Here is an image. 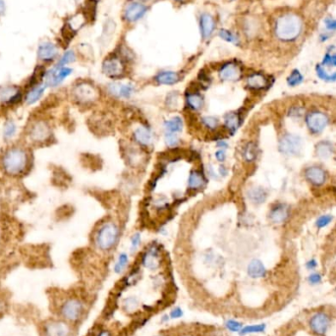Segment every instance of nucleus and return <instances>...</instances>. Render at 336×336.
Here are the masks:
<instances>
[{"mask_svg": "<svg viewBox=\"0 0 336 336\" xmlns=\"http://www.w3.org/2000/svg\"><path fill=\"white\" fill-rule=\"evenodd\" d=\"M218 173L220 174V176L224 177V176H226V175L228 174V169H227L225 166L220 165L219 168H218Z\"/></svg>", "mask_w": 336, "mask_h": 336, "instance_id": "58", "label": "nucleus"}, {"mask_svg": "<svg viewBox=\"0 0 336 336\" xmlns=\"http://www.w3.org/2000/svg\"><path fill=\"white\" fill-rule=\"evenodd\" d=\"M215 157L218 162H224L227 158V154L225 150H218L216 152Z\"/></svg>", "mask_w": 336, "mask_h": 336, "instance_id": "53", "label": "nucleus"}, {"mask_svg": "<svg viewBox=\"0 0 336 336\" xmlns=\"http://www.w3.org/2000/svg\"><path fill=\"white\" fill-rule=\"evenodd\" d=\"M169 320H170V316H169V315H168V314L163 315V316H161V318H160L161 323H166V322H168Z\"/></svg>", "mask_w": 336, "mask_h": 336, "instance_id": "59", "label": "nucleus"}, {"mask_svg": "<svg viewBox=\"0 0 336 336\" xmlns=\"http://www.w3.org/2000/svg\"><path fill=\"white\" fill-rule=\"evenodd\" d=\"M242 158L246 162H253L257 159V148L255 143L250 142L244 146L242 149Z\"/></svg>", "mask_w": 336, "mask_h": 336, "instance_id": "32", "label": "nucleus"}, {"mask_svg": "<svg viewBox=\"0 0 336 336\" xmlns=\"http://www.w3.org/2000/svg\"><path fill=\"white\" fill-rule=\"evenodd\" d=\"M270 220L275 224H281L289 217V208L286 205L278 204L273 207L268 215Z\"/></svg>", "mask_w": 336, "mask_h": 336, "instance_id": "24", "label": "nucleus"}, {"mask_svg": "<svg viewBox=\"0 0 336 336\" xmlns=\"http://www.w3.org/2000/svg\"><path fill=\"white\" fill-rule=\"evenodd\" d=\"M200 122L210 131H216L219 126V120L215 116H204L200 119Z\"/></svg>", "mask_w": 336, "mask_h": 336, "instance_id": "39", "label": "nucleus"}, {"mask_svg": "<svg viewBox=\"0 0 336 336\" xmlns=\"http://www.w3.org/2000/svg\"><path fill=\"white\" fill-rule=\"evenodd\" d=\"M141 264L151 271H156L160 266V250L158 246L150 247L141 257Z\"/></svg>", "mask_w": 336, "mask_h": 336, "instance_id": "15", "label": "nucleus"}, {"mask_svg": "<svg viewBox=\"0 0 336 336\" xmlns=\"http://www.w3.org/2000/svg\"><path fill=\"white\" fill-rule=\"evenodd\" d=\"M307 281L311 286L319 285L322 282V276L319 273L312 272L309 277H307Z\"/></svg>", "mask_w": 336, "mask_h": 336, "instance_id": "44", "label": "nucleus"}, {"mask_svg": "<svg viewBox=\"0 0 336 336\" xmlns=\"http://www.w3.org/2000/svg\"><path fill=\"white\" fill-rule=\"evenodd\" d=\"M101 69L105 76L111 79H118L126 72L125 60L119 54L112 53L103 60Z\"/></svg>", "mask_w": 336, "mask_h": 336, "instance_id": "6", "label": "nucleus"}, {"mask_svg": "<svg viewBox=\"0 0 336 336\" xmlns=\"http://www.w3.org/2000/svg\"><path fill=\"white\" fill-rule=\"evenodd\" d=\"M139 306V301L136 297H128L123 301V309L126 312L135 311Z\"/></svg>", "mask_w": 336, "mask_h": 336, "instance_id": "43", "label": "nucleus"}, {"mask_svg": "<svg viewBox=\"0 0 336 336\" xmlns=\"http://www.w3.org/2000/svg\"><path fill=\"white\" fill-rule=\"evenodd\" d=\"M155 336H169V335H167V334H163V333H161V334H158V335H155Z\"/></svg>", "mask_w": 336, "mask_h": 336, "instance_id": "61", "label": "nucleus"}, {"mask_svg": "<svg viewBox=\"0 0 336 336\" xmlns=\"http://www.w3.org/2000/svg\"><path fill=\"white\" fill-rule=\"evenodd\" d=\"M38 58L43 63L53 62L58 57V47L55 43L49 40H44L39 44Z\"/></svg>", "mask_w": 336, "mask_h": 336, "instance_id": "16", "label": "nucleus"}, {"mask_svg": "<svg viewBox=\"0 0 336 336\" xmlns=\"http://www.w3.org/2000/svg\"><path fill=\"white\" fill-rule=\"evenodd\" d=\"M198 81L200 82V85L204 86V87H208L211 83V78L210 76L203 70L200 71V73H198Z\"/></svg>", "mask_w": 336, "mask_h": 336, "instance_id": "50", "label": "nucleus"}, {"mask_svg": "<svg viewBox=\"0 0 336 336\" xmlns=\"http://www.w3.org/2000/svg\"><path fill=\"white\" fill-rule=\"evenodd\" d=\"M96 336H113V334H112L111 330L106 329V328H102L98 332V334Z\"/></svg>", "mask_w": 336, "mask_h": 336, "instance_id": "55", "label": "nucleus"}, {"mask_svg": "<svg viewBox=\"0 0 336 336\" xmlns=\"http://www.w3.org/2000/svg\"><path fill=\"white\" fill-rule=\"evenodd\" d=\"M243 75V68L237 61H227L218 69V77L224 82H237Z\"/></svg>", "mask_w": 336, "mask_h": 336, "instance_id": "7", "label": "nucleus"}, {"mask_svg": "<svg viewBox=\"0 0 336 336\" xmlns=\"http://www.w3.org/2000/svg\"><path fill=\"white\" fill-rule=\"evenodd\" d=\"M6 4L4 0H0V16H2L5 13Z\"/></svg>", "mask_w": 336, "mask_h": 336, "instance_id": "57", "label": "nucleus"}, {"mask_svg": "<svg viewBox=\"0 0 336 336\" xmlns=\"http://www.w3.org/2000/svg\"><path fill=\"white\" fill-rule=\"evenodd\" d=\"M224 326L228 331L232 333H239L240 330L243 328L244 324L242 321L237 320L235 318H227L224 321Z\"/></svg>", "mask_w": 336, "mask_h": 336, "instance_id": "38", "label": "nucleus"}, {"mask_svg": "<svg viewBox=\"0 0 336 336\" xmlns=\"http://www.w3.org/2000/svg\"><path fill=\"white\" fill-rule=\"evenodd\" d=\"M16 132V126L13 122L9 121L5 124L4 126V137L6 139H10L14 136V134Z\"/></svg>", "mask_w": 336, "mask_h": 336, "instance_id": "46", "label": "nucleus"}, {"mask_svg": "<svg viewBox=\"0 0 336 336\" xmlns=\"http://www.w3.org/2000/svg\"><path fill=\"white\" fill-rule=\"evenodd\" d=\"M304 80L303 75L298 69H294L287 78V84L289 87H296L300 85Z\"/></svg>", "mask_w": 336, "mask_h": 336, "instance_id": "40", "label": "nucleus"}, {"mask_svg": "<svg viewBox=\"0 0 336 336\" xmlns=\"http://www.w3.org/2000/svg\"><path fill=\"white\" fill-rule=\"evenodd\" d=\"M317 267V261L315 258H311L306 262V268L310 272H315Z\"/></svg>", "mask_w": 336, "mask_h": 336, "instance_id": "54", "label": "nucleus"}, {"mask_svg": "<svg viewBox=\"0 0 336 336\" xmlns=\"http://www.w3.org/2000/svg\"><path fill=\"white\" fill-rule=\"evenodd\" d=\"M29 165V156L26 151L21 148H13L8 150L2 158L3 169L10 175H18L23 173Z\"/></svg>", "mask_w": 336, "mask_h": 336, "instance_id": "2", "label": "nucleus"}, {"mask_svg": "<svg viewBox=\"0 0 336 336\" xmlns=\"http://www.w3.org/2000/svg\"><path fill=\"white\" fill-rule=\"evenodd\" d=\"M306 124L313 134L321 133L328 124V117L321 111H312L306 116Z\"/></svg>", "mask_w": 336, "mask_h": 336, "instance_id": "12", "label": "nucleus"}, {"mask_svg": "<svg viewBox=\"0 0 336 336\" xmlns=\"http://www.w3.org/2000/svg\"><path fill=\"white\" fill-rule=\"evenodd\" d=\"M163 128L165 133L179 134L183 131L184 121L180 116H173L163 122Z\"/></svg>", "mask_w": 336, "mask_h": 336, "instance_id": "30", "label": "nucleus"}, {"mask_svg": "<svg viewBox=\"0 0 336 336\" xmlns=\"http://www.w3.org/2000/svg\"><path fill=\"white\" fill-rule=\"evenodd\" d=\"M131 252H136L139 247L141 246V243H142V236L139 232H136V233H134L133 236L131 237Z\"/></svg>", "mask_w": 336, "mask_h": 336, "instance_id": "45", "label": "nucleus"}, {"mask_svg": "<svg viewBox=\"0 0 336 336\" xmlns=\"http://www.w3.org/2000/svg\"><path fill=\"white\" fill-rule=\"evenodd\" d=\"M247 275L252 279H261L267 275L263 262L258 258H253L247 265Z\"/></svg>", "mask_w": 336, "mask_h": 336, "instance_id": "21", "label": "nucleus"}, {"mask_svg": "<svg viewBox=\"0 0 336 336\" xmlns=\"http://www.w3.org/2000/svg\"><path fill=\"white\" fill-rule=\"evenodd\" d=\"M135 86L131 83L113 82L107 86V92L111 97L115 99H130L134 95V93H135Z\"/></svg>", "mask_w": 336, "mask_h": 336, "instance_id": "14", "label": "nucleus"}, {"mask_svg": "<svg viewBox=\"0 0 336 336\" xmlns=\"http://www.w3.org/2000/svg\"><path fill=\"white\" fill-rule=\"evenodd\" d=\"M198 27L201 39L204 40H209L217 29V21L214 15L208 12H204L199 15Z\"/></svg>", "mask_w": 336, "mask_h": 336, "instance_id": "13", "label": "nucleus"}, {"mask_svg": "<svg viewBox=\"0 0 336 336\" xmlns=\"http://www.w3.org/2000/svg\"><path fill=\"white\" fill-rule=\"evenodd\" d=\"M73 96L79 103L89 104L97 99L98 91L92 84L88 82H81L74 87Z\"/></svg>", "mask_w": 336, "mask_h": 336, "instance_id": "8", "label": "nucleus"}, {"mask_svg": "<svg viewBox=\"0 0 336 336\" xmlns=\"http://www.w3.org/2000/svg\"><path fill=\"white\" fill-rule=\"evenodd\" d=\"M180 74L174 71H160L158 73L155 77L156 83L158 85H164V86H172L177 84L180 81Z\"/></svg>", "mask_w": 336, "mask_h": 336, "instance_id": "27", "label": "nucleus"}, {"mask_svg": "<svg viewBox=\"0 0 336 336\" xmlns=\"http://www.w3.org/2000/svg\"><path fill=\"white\" fill-rule=\"evenodd\" d=\"M45 336H71V328L65 321H50L45 326Z\"/></svg>", "mask_w": 336, "mask_h": 336, "instance_id": "20", "label": "nucleus"}, {"mask_svg": "<svg viewBox=\"0 0 336 336\" xmlns=\"http://www.w3.org/2000/svg\"><path fill=\"white\" fill-rule=\"evenodd\" d=\"M316 72L317 77L325 82H336V73L333 74H328L322 66L317 65L316 68Z\"/></svg>", "mask_w": 336, "mask_h": 336, "instance_id": "41", "label": "nucleus"}, {"mask_svg": "<svg viewBox=\"0 0 336 336\" xmlns=\"http://www.w3.org/2000/svg\"><path fill=\"white\" fill-rule=\"evenodd\" d=\"M324 25L327 31H336V19H331V18H326L324 20Z\"/></svg>", "mask_w": 336, "mask_h": 336, "instance_id": "52", "label": "nucleus"}, {"mask_svg": "<svg viewBox=\"0 0 336 336\" xmlns=\"http://www.w3.org/2000/svg\"><path fill=\"white\" fill-rule=\"evenodd\" d=\"M207 185V179L203 172L199 170H192L188 178V187L191 191L201 190Z\"/></svg>", "mask_w": 336, "mask_h": 336, "instance_id": "26", "label": "nucleus"}, {"mask_svg": "<svg viewBox=\"0 0 336 336\" xmlns=\"http://www.w3.org/2000/svg\"><path fill=\"white\" fill-rule=\"evenodd\" d=\"M46 86L43 84H38L34 87H32V89L28 92V94L26 95V101L28 104H33L36 101H38L40 97L43 95L44 90H45Z\"/></svg>", "mask_w": 336, "mask_h": 336, "instance_id": "31", "label": "nucleus"}, {"mask_svg": "<svg viewBox=\"0 0 336 336\" xmlns=\"http://www.w3.org/2000/svg\"><path fill=\"white\" fill-rule=\"evenodd\" d=\"M71 74H72V69L69 68V67L55 66L54 68L48 71H45V74L43 77L44 85L46 87H57L61 83H63V81L67 79V77H69Z\"/></svg>", "mask_w": 336, "mask_h": 336, "instance_id": "10", "label": "nucleus"}, {"mask_svg": "<svg viewBox=\"0 0 336 336\" xmlns=\"http://www.w3.org/2000/svg\"><path fill=\"white\" fill-rule=\"evenodd\" d=\"M132 137L136 144L144 148L150 147L154 143V134L152 130L145 125H141L134 130Z\"/></svg>", "mask_w": 336, "mask_h": 336, "instance_id": "17", "label": "nucleus"}, {"mask_svg": "<svg viewBox=\"0 0 336 336\" xmlns=\"http://www.w3.org/2000/svg\"><path fill=\"white\" fill-rule=\"evenodd\" d=\"M163 140H164L165 145L169 148H176L180 144V141H181L178 136V134H173V133H164Z\"/></svg>", "mask_w": 336, "mask_h": 336, "instance_id": "42", "label": "nucleus"}, {"mask_svg": "<svg viewBox=\"0 0 336 336\" xmlns=\"http://www.w3.org/2000/svg\"><path fill=\"white\" fill-rule=\"evenodd\" d=\"M242 122L241 114L238 112H229L224 116V127L231 135L238 131Z\"/></svg>", "mask_w": 336, "mask_h": 336, "instance_id": "28", "label": "nucleus"}, {"mask_svg": "<svg viewBox=\"0 0 336 336\" xmlns=\"http://www.w3.org/2000/svg\"><path fill=\"white\" fill-rule=\"evenodd\" d=\"M333 152H334L333 146L327 141L319 142L316 147V153L317 157L322 158V159L329 158L332 156Z\"/></svg>", "mask_w": 336, "mask_h": 336, "instance_id": "33", "label": "nucleus"}, {"mask_svg": "<svg viewBox=\"0 0 336 336\" xmlns=\"http://www.w3.org/2000/svg\"><path fill=\"white\" fill-rule=\"evenodd\" d=\"M265 330H266V324L265 323H256V324L244 325L238 334L240 336H246V335H250V334L263 333Z\"/></svg>", "mask_w": 336, "mask_h": 336, "instance_id": "34", "label": "nucleus"}, {"mask_svg": "<svg viewBox=\"0 0 336 336\" xmlns=\"http://www.w3.org/2000/svg\"><path fill=\"white\" fill-rule=\"evenodd\" d=\"M174 1H177V2H180V1H184V0H174Z\"/></svg>", "mask_w": 336, "mask_h": 336, "instance_id": "62", "label": "nucleus"}, {"mask_svg": "<svg viewBox=\"0 0 336 336\" xmlns=\"http://www.w3.org/2000/svg\"><path fill=\"white\" fill-rule=\"evenodd\" d=\"M148 6L141 1H130L123 10V18L128 23H136L140 21L148 12Z\"/></svg>", "mask_w": 336, "mask_h": 336, "instance_id": "9", "label": "nucleus"}, {"mask_svg": "<svg viewBox=\"0 0 336 336\" xmlns=\"http://www.w3.org/2000/svg\"><path fill=\"white\" fill-rule=\"evenodd\" d=\"M128 263H129V256L128 254L126 253H120L117 259H116V262L113 266V271L116 275H121L126 268L128 266Z\"/></svg>", "mask_w": 336, "mask_h": 336, "instance_id": "36", "label": "nucleus"}, {"mask_svg": "<svg viewBox=\"0 0 336 336\" xmlns=\"http://www.w3.org/2000/svg\"><path fill=\"white\" fill-rule=\"evenodd\" d=\"M322 65H327V66H331V67H335L336 66V53L331 55L329 53H326L323 60H322Z\"/></svg>", "mask_w": 336, "mask_h": 336, "instance_id": "49", "label": "nucleus"}, {"mask_svg": "<svg viewBox=\"0 0 336 336\" xmlns=\"http://www.w3.org/2000/svg\"><path fill=\"white\" fill-rule=\"evenodd\" d=\"M169 316L170 319H179L181 317H183L184 316V311L182 310L181 307H174L173 309H171V311L169 312Z\"/></svg>", "mask_w": 336, "mask_h": 336, "instance_id": "48", "label": "nucleus"}, {"mask_svg": "<svg viewBox=\"0 0 336 336\" xmlns=\"http://www.w3.org/2000/svg\"><path fill=\"white\" fill-rule=\"evenodd\" d=\"M178 94L176 93H170L167 96V106L169 107H175L178 104Z\"/></svg>", "mask_w": 336, "mask_h": 336, "instance_id": "51", "label": "nucleus"}, {"mask_svg": "<svg viewBox=\"0 0 336 336\" xmlns=\"http://www.w3.org/2000/svg\"><path fill=\"white\" fill-rule=\"evenodd\" d=\"M77 59V55L75 53L74 50H66L62 56L60 57V59L58 60L56 66H59V67H63V66H67L68 64L70 63H73L74 61H76Z\"/></svg>", "mask_w": 336, "mask_h": 336, "instance_id": "37", "label": "nucleus"}, {"mask_svg": "<svg viewBox=\"0 0 336 336\" xmlns=\"http://www.w3.org/2000/svg\"><path fill=\"white\" fill-rule=\"evenodd\" d=\"M306 179L315 186H321L326 181V173L319 166H310L305 170Z\"/></svg>", "mask_w": 336, "mask_h": 336, "instance_id": "22", "label": "nucleus"}, {"mask_svg": "<svg viewBox=\"0 0 336 336\" xmlns=\"http://www.w3.org/2000/svg\"><path fill=\"white\" fill-rule=\"evenodd\" d=\"M85 313V306L78 298H69L63 302L60 308L62 317L69 322L79 321Z\"/></svg>", "mask_w": 336, "mask_h": 336, "instance_id": "5", "label": "nucleus"}, {"mask_svg": "<svg viewBox=\"0 0 336 336\" xmlns=\"http://www.w3.org/2000/svg\"><path fill=\"white\" fill-rule=\"evenodd\" d=\"M138 1H141V2L145 3V2H149V1H151V0H138Z\"/></svg>", "mask_w": 336, "mask_h": 336, "instance_id": "60", "label": "nucleus"}, {"mask_svg": "<svg viewBox=\"0 0 336 336\" xmlns=\"http://www.w3.org/2000/svg\"><path fill=\"white\" fill-rule=\"evenodd\" d=\"M185 102L187 107L192 111H198L205 105V99L198 92H187L185 96Z\"/></svg>", "mask_w": 336, "mask_h": 336, "instance_id": "25", "label": "nucleus"}, {"mask_svg": "<svg viewBox=\"0 0 336 336\" xmlns=\"http://www.w3.org/2000/svg\"><path fill=\"white\" fill-rule=\"evenodd\" d=\"M333 322V318L330 314L325 311H317L313 313L308 320L307 325L309 330L315 336H326L331 324Z\"/></svg>", "mask_w": 336, "mask_h": 336, "instance_id": "4", "label": "nucleus"}, {"mask_svg": "<svg viewBox=\"0 0 336 336\" xmlns=\"http://www.w3.org/2000/svg\"><path fill=\"white\" fill-rule=\"evenodd\" d=\"M332 221V217L331 216H328V215H325V216H321L319 217L316 221V226L319 229L321 228H324L325 226H327L330 222Z\"/></svg>", "mask_w": 336, "mask_h": 336, "instance_id": "47", "label": "nucleus"}, {"mask_svg": "<svg viewBox=\"0 0 336 336\" xmlns=\"http://www.w3.org/2000/svg\"><path fill=\"white\" fill-rule=\"evenodd\" d=\"M218 37L221 40H223L229 43H232L234 45H240V43H241L240 37L236 33L232 32L230 30H227V29H221L218 32Z\"/></svg>", "mask_w": 336, "mask_h": 336, "instance_id": "35", "label": "nucleus"}, {"mask_svg": "<svg viewBox=\"0 0 336 336\" xmlns=\"http://www.w3.org/2000/svg\"><path fill=\"white\" fill-rule=\"evenodd\" d=\"M247 197L253 204L260 205L265 201V199L267 198V193L265 192V190L263 188L256 186V187H252L248 190Z\"/></svg>", "mask_w": 336, "mask_h": 336, "instance_id": "29", "label": "nucleus"}, {"mask_svg": "<svg viewBox=\"0 0 336 336\" xmlns=\"http://www.w3.org/2000/svg\"><path fill=\"white\" fill-rule=\"evenodd\" d=\"M217 148L219 149V150H227L228 149V144H227V142L226 141H224V140H220V141H218L217 142Z\"/></svg>", "mask_w": 336, "mask_h": 336, "instance_id": "56", "label": "nucleus"}, {"mask_svg": "<svg viewBox=\"0 0 336 336\" xmlns=\"http://www.w3.org/2000/svg\"><path fill=\"white\" fill-rule=\"evenodd\" d=\"M242 32L244 33L245 37L252 40L258 36L261 30V24L257 17L254 16H247L242 20L241 23Z\"/></svg>", "mask_w": 336, "mask_h": 336, "instance_id": "18", "label": "nucleus"}, {"mask_svg": "<svg viewBox=\"0 0 336 336\" xmlns=\"http://www.w3.org/2000/svg\"><path fill=\"white\" fill-rule=\"evenodd\" d=\"M120 236L118 226L114 222H105L98 230L96 235V245L102 252L112 250Z\"/></svg>", "mask_w": 336, "mask_h": 336, "instance_id": "3", "label": "nucleus"}, {"mask_svg": "<svg viewBox=\"0 0 336 336\" xmlns=\"http://www.w3.org/2000/svg\"><path fill=\"white\" fill-rule=\"evenodd\" d=\"M303 147L302 139L294 134H286L279 142V151L286 156H297Z\"/></svg>", "mask_w": 336, "mask_h": 336, "instance_id": "11", "label": "nucleus"}, {"mask_svg": "<svg viewBox=\"0 0 336 336\" xmlns=\"http://www.w3.org/2000/svg\"><path fill=\"white\" fill-rule=\"evenodd\" d=\"M268 85H270L268 78L264 74L259 72H254L250 74L246 79V86L249 90L252 91L265 90Z\"/></svg>", "mask_w": 336, "mask_h": 336, "instance_id": "19", "label": "nucleus"}, {"mask_svg": "<svg viewBox=\"0 0 336 336\" xmlns=\"http://www.w3.org/2000/svg\"><path fill=\"white\" fill-rule=\"evenodd\" d=\"M30 136H31L32 140H34L38 143L44 142L50 136V130H49L46 123L40 121V122L36 123L32 127V130L30 132Z\"/></svg>", "mask_w": 336, "mask_h": 336, "instance_id": "23", "label": "nucleus"}, {"mask_svg": "<svg viewBox=\"0 0 336 336\" xmlns=\"http://www.w3.org/2000/svg\"><path fill=\"white\" fill-rule=\"evenodd\" d=\"M304 20L296 12L286 11L277 15L273 24V32L281 42H294L304 33Z\"/></svg>", "mask_w": 336, "mask_h": 336, "instance_id": "1", "label": "nucleus"}]
</instances>
